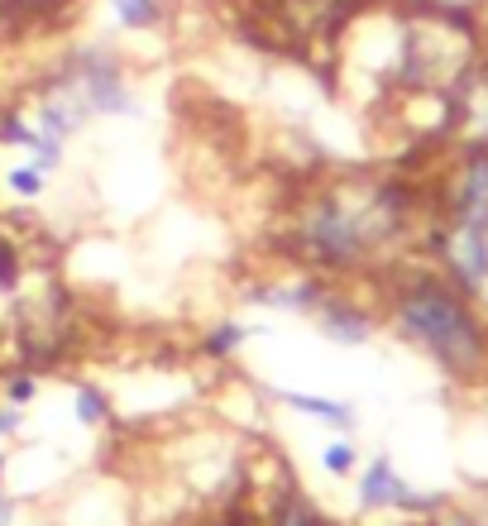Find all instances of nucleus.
Wrapping results in <instances>:
<instances>
[{
  "label": "nucleus",
  "mask_w": 488,
  "mask_h": 526,
  "mask_svg": "<svg viewBox=\"0 0 488 526\" xmlns=\"http://www.w3.org/2000/svg\"><path fill=\"white\" fill-rule=\"evenodd\" d=\"M268 526H335V522L311 503L302 488H288V493L273 503V512H268Z\"/></svg>",
  "instance_id": "obj_6"
},
{
  "label": "nucleus",
  "mask_w": 488,
  "mask_h": 526,
  "mask_svg": "<svg viewBox=\"0 0 488 526\" xmlns=\"http://www.w3.org/2000/svg\"><path fill=\"white\" fill-rule=\"evenodd\" d=\"M111 10L125 29H158L163 24V5L158 0H111Z\"/></svg>",
  "instance_id": "obj_8"
},
{
  "label": "nucleus",
  "mask_w": 488,
  "mask_h": 526,
  "mask_svg": "<svg viewBox=\"0 0 488 526\" xmlns=\"http://www.w3.org/2000/svg\"><path fill=\"white\" fill-rule=\"evenodd\" d=\"M311 316H316V330L326 340H335V345H369L374 340V316L340 287H326Z\"/></svg>",
  "instance_id": "obj_4"
},
{
  "label": "nucleus",
  "mask_w": 488,
  "mask_h": 526,
  "mask_svg": "<svg viewBox=\"0 0 488 526\" xmlns=\"http://www.w3.org/2000/svg\"><path fill=\"white\" fill-rule=\"evenodd\" d=\"M321 464H326V474L345 479V474H355L359 455H355V445H350V440H331V445L321 450Z\"/></svg>",
  "instance_id": "obj_12"
},
{
  "label": "nucleus",
  "mask_w": 488,
  "mask_h": 526,
  "mask_svg": "<svg viewBox=\"0 0 488 526\" xmlns=\"http://www.w3.org/2000/svg\"><path fill=\"white\" fill-rule=\"evenodd\" d=\"M63 82L77 87V96L91 110H101V115H134L139 110L130 87H125V67H120V58H115L111 48L106 53H77L63 67Z\"/></svg>",
  "instance_id": "obj_3"
},
{
  "label": "nucleus",
  "mask_w": 488,
  "mask_h": 526,
  "mask_svg": "<svg viewBox=\"0 0 488 526\" xmlns=\"http://www.w3.org/2000/svg\"><path fill=\"white\" fill-rule=\"evenodd\" d=\"M34 397H39V378H34L29 369L5 378V402H10V407H24V402H34Z\"/></svg>",
  "instance_id": "obj_13"
},
{
  "label": "nucleus",
  "mask_w": 488,
  "mask_h": 526,
  "mask_svg": "<svg viewBox=\"0 0 488 526\" xmlns=\"http://www.w3.org/2000/svg\"><path fill=\"white\" fill-rule=\"evenodd\" d=\"M10 431H20V407H0V436H10Z\"/></svg>",
  "instance_id": "obj_14"
},
{
  "label": "nucleus",
  "mask_w": 488,
  "mask_h": 526,
  "mask_svg": "<svg viewBox=\"0 0 488 526\" xmlns=\"http://www.w3.org/2000/svg\"><path fill=\"white\" fill-rule=\"evenodd\" d=\"M422 216L445 220V211L426 206L417 177L345 173L288 211V249L316 273H359L393 254Z\"/></svg>",
  "instance_id": "obj_1"
},
{
  "label": "nucleus",
  "mask_w": 488,
  "mask_h": 526,
  "mask_svg": "<svg viewBox=\"0 0 488 526\" xmlns=\"http://www.w3.org/2000/svg\"><path fill=\"white\" fill-rule=\"evenodd\" d=\"M0 469H5V460H0ZM10 522V503H5V498H0V526Z\"/></svg>",
  "instance_id": "obj_15"
},
{
  "label": "nucleus",
  "mask_w": 488,
  "mask_h": 526,
  "mask_svg": "<svg viewBox=\"0 0 488 526\" xmlns=\"http://www.w3.org/2000/svg\"><path fill=\"white\" fill-rule=\"evenodd\" d=\"M77 421L82 426H106L111 421V402L101 388H77Z\"/></svg>",
  "instance_id": "obj_11"
},
{
  "label": "nucleus",
  "mask_w": 488,
  "mask_h": 526,
  "mask_svg": "<svg viewBox=\"0 0 488 526\" xmlns=\"http://www.w3.org/2000/svg\"><path fill=\"white\" fill-rule=\"evenodd\" d=\"M5 182H10V192H15V197L34 201L48 187V168H44V163H20V168H10V173H5Z\"/></svg>",
  "instance_id": "obj_9"
},
{
  "label": "nucleus",
  "mask_w": 488,
  "mask_h": 526,
  "mask_svg": "<svg viewBox=\"0 0 488 526\" xmlns=\"http://www.w3.org/2000/svg\"><path fill=\"white\" fill-rule=\"evenodd\" d=\"M0 335H5V326H0Z\"/></svg>",
  "instance_id": "obj_17"
},
{
  "label": "nucleus",
  "mask_w": 488,
  "mask_h": 526,
  "mask_svg": "<svg viewBox=\"0 0 488 526\" xmlns=\"http://www.w3.org/2000/svg\"><path fill=\"white\" fill-rule=\"evenodd\" d=\"M240 340H244V326H235V321H221V326H211V335H206L201 354H206V359H230V354L240 350Z\"/></svg>",
  "instance_id": "obj_10"
},
{
  "label": "nucleus",
  "mask_w": 488,
  "mask_h": 526,
  "mask_svg": "<svg viewBox=\"0 0 488 526\" xmlns=\"http://www.w3.org/2000/svg\"><path fill=\"white\" fill-rule=\"evenodd\" d=\"M283 402H288L292 412H307V417L316 421H331V426H355V412L345 407V402H335V397H316V393H278Z\"/></svg>",
  "instance_id": "obj_7"
},
{
  "label": "nucleus",
  "mask_w": 488,
  "mask_h": 526,
  "mask_svg": "<svg viewBox=\"0 0 488 526\" xmlns=\"http://www.w3.org/2000/svg\"><path fill=\"white\" fill-rule=\"evenodd\" d=\"M359 507H369V512H393V507H417V493L398 479V469L383 460H369L364 469V479H359Z\"/></svg>",
  "instance_id": "obj_5"
},
{
  "label": "nucleus",
  "mask_w": 488,
  "mask_h": 526,
  "mask_svg": "<svg viewBox=\"0 0 488 526\" xmlns=\"http://www.w3.org/2000/svg\"><path fill=\"white\" fill-rule=\"evenodd\" d=\"M484 244H488V225H484Z\"/></svg>",
  "instance_id": "obj_16"
},
{
  "label": "nucleus",
  "mask_w": 488,
  "mask_h": 526,
  "mask_svg": "<svg viewBox=\"0 0 488 526\" xmlns=\"http://www.w3.org/2000/svg\"><path fill=\"white\" fill-rule=\"evenodd\" d=\"M388 326L412 350H422L445 378L455 383L488 378V316L441 268H407L388 287Z\"/></svg>",
  "instance_id": "obj_2"
}]
</instances>
